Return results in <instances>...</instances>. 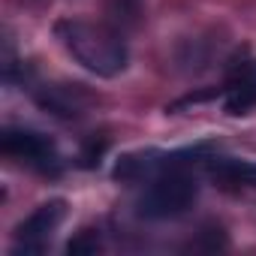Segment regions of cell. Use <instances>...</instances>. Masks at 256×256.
<instances>
[{
    "instance_id": "cell-1",
    "label": "cell",
    "mask_w": 256,
    "mask_h": 256,
    "mask_svg": "<svg viewBox=\"0 0 256 256\" xmlns=\"http://www.w3.org/2000/svg\"><path fill=\"white\" fill-rule=\"evenodd\" d=\"M54 36L82 70L100 78H114L130 64V52L118 28L94 24L84 18H60L54 22Z\"/></svg>"
},
{
    "instance_id": "cell-2",
    "label": "cell",
    "mask_w": 256,
    "mask_h": 256,
    "mask_svg": "<svg viewBox=\"0 0 256 256\" xmlns=\"http://www.w3.org/2000/svg\"><path fill=\"white\" fill-rule=\"evenodd\" d=\"M196 196H199V181L187 169H169L148 181L145 193L136 202V211L145 220H172L190 211Z\"/></svg>"
},
{
    "instance_id": "cell-3",
    "label": "cell",
    "mask_w": 256,
    "mask_h": 256,
    "mask_svg": "<svg viewBox=\"0 0 256 256\" xmlns=\"http://www.w3.org/2000/svg\"><path fill=\"white\" fill-rule=\"evenodd\" d=\"M0 148H4L6 157L36 169V172H58L60 169V154H58V145L40 133V130H30V126H6L4 136H0Z\"/></svg>"
},
{
    "instance_id": "cell-4",
    "label": "cell",
    "mask_w": 256,
    "mask_h": 256,
    "mask_svg": "<svg viewBox=\"0 0 256 256\" xmlns=\"http://www.w3.org/2000/svg\"><path fill=\"white\" fill-rule=\"evenodd\" d=\"M64 217H66V202L64 199L42 202L34 214H28L16 226V244H12V250L16 253H42L52 244V238H54L58 226L64 223Z\"/></svg>"
},
{
    "instance_id": "cell-5",
    "label": "cell",
    "mask_w": 256,
    "mask_h": 256,
    "mask_svg": "<svg viewBox=\"0 0 256 256\" xmlns=\"http://www.w3.org/2000/svg\"><path fill=\"white\" fill-rule=\"evenodd\" d=\"M226 114H250L256 108V58L238 64L223 88Z\"/></svg>"
},
{
    "instance_id": "cell-6",
    "label": "cell",
    "mask_w": 256,
    "mask_h": 256,
    "mask_svg": "<svg viewBox=\"0 0 256 256\" xmlns=\"http://www.w3.org/2000/svg\"><path fill=\"white\" fill-rule=\"evenodd\" d=\"M36 102L58 118H78L90 102V94L82 84H52V88L46 84L36 94Z\"/></svg>"
},
{
    "instance_id": "cell-7",
    "label": "cell",
    "mask_w": 256,
    "mask_h": 256,
    "mask_svg": "<svg viewBox=\"0 0 256 256\" xmlns=\"http://www.w3.org/2000/svg\"><path fill=\"white\" fill-rule=\"evenodd\" d=\"M208 175L226 190H256V160L211 157Z\"/></svg>"
},
{
    "instance_id": "cell-8",
    "label": "cell",
    "mask_w": 256,
    "mask_h": 256,
    "mask_svg": "<svg viewBox=\"0 0 256 256\" xmlns=\"http://www.w3.org/2000/svg\"><path fill=\"white\" fill-rule=\"evenodd\" d=\"M108 16L118 30L136 28L142 22V0H108Z\"/></svg>"
},
{
    "instance_id": "cell-9",
    "label": "cell",
    "mask_w": 256,
    "mask_h": 256,
    "mask_svg": "<svg viewBox=\"0 0 256 256\" xmlns=\"http://www.w3.org/2000/svg\"><path fill=\"white\" fill-rule=\"evenodd\" d=\"M102 250V238H100V229H82L76 238H70L66 244V253L70 256H88V253H96Z\"/></svg>"
}]
</instances>
